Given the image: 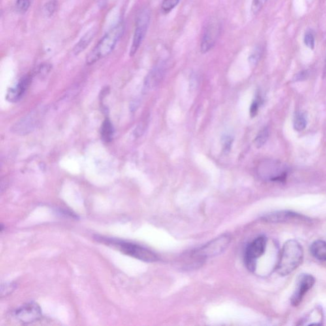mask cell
<instances>
[{
	"label": "cell",
	"mask_w": 326,
	"mask_h": 326,
	"mask_svg": "<svg viewBox=\"0 0 326 326\" xmlns=\"http://www.w3.org/2000/svg\"><path fill=\"white\" fill-rule=\"evenodd\" d=\"M125 30V25L123 21H120L111 28L87 55L86 57L87 65H93L100 59L109 55L114 50L119 40L123 37Z\"/></svg>",
	"instance_id": "6da1fadb"
},
{
	"label": "cell",
	"mask_w": 326,
	"mask_h": 326,
	"mask_svg": "<svg viewBox=\"0 0 326 326\" xmlns=\"http://www.w3.org/2000/svg\"><path fill=\"white\" fill-rule=\"evenodd\" d=\"M303 256V249L299 242L295 240L287 241L281 252L277 272L282 276H288L301 265Z\"/></svg>",
	"instance_id": "7a4b0ae2"
},
{
	"label": "cell",
	"mask_w": 326,
	"mask_h": 326,
	"mask_svg": "<svg viewBox=\"0 0 326 326\" xmlns=\"http://www.w3.org/2000/svg\"><path fill=\"white\" fill-rule=\"evenodd\" d=\"M109 244L117 246L121 252L125 254L133 257L134 258L149 263L157 261L158 260L157 255L149 249L139 245L133 243L123 242V241H109Z\"/></svg>",
	"instance_id": "3957f363"
},
{
	"label": "cell",
	"mask_w": 326,
	"mask_h": 326,
	"mask_svg": "<svg viewBox=\"0 0 326 326\" xmlns=\"http://www.w3.org/2000/svg\"><path fill=\"white\" fill-rule=\"evenodd\" d=\"M150 22V10L148 8H144L138 14L137 19H136L135 32H134L133 40H132L131 49H130V56H134L139 50L146 37Z\"/></svg>",
	"instance_id": "277c9868"
},
{
	"label": "cell",
	"mask_w": 326,
	"mask_h": 326,
	"mask_svg": "<svg viewBox=\"0 0 326 326\" xmlns=\"http://www.w3.org/2000/svg\"><path fill=\"white\" fill-rule=\"evenodd\" d=\"M259 168L260 175L273 182H284L289 172L288 167L278 161H265Z\"/></svg>",
	"instance_id": "5b68a950"
},
{
	"label": "cell",
	"mask_w": 326,
	"mask_h": 326,
	"mask_svg": "<svg viewBox=\"0 0 326 326\" xmlns=\"http://www.w3.org/2000/svg\"><path fill=\"white\" fill-rule=\"evenodd\" d=\"M231 238L227 234H223L216 239L210 241L207 244L194 252V255L200 258H207L220 254L227 248Z\"/></svg>",
	"instance_id": "8992f818"
},
{
	"label": "cell",
	"mask_w": 326,
	"mask_h": 326,
	"mask_svg": "<svg viewBox=\"0 0 326 326\" xmlns=\"http://www.w3.org/2000/svg\"><path fill=\"white\" fill-rule=\"evenodd\" d=\"M267 239L265 236H259L247 246L245 253V263L249 271L256 269L257 259L265 252Z\"/></svg>",
	"instance_id": "52a82bcc"
},
{
	"label": "cell",
	"mask_w": 326,
	"mask_h": 326,
	"mask_svg": "<svg viewBox=\"0 0 326 326\" xmlns=\"http://www.w3.org/2000/svg\"><path fill=\"white\" fill-rule=\"evenodd\" d=\"M221 23L217 19H212L207 23L204 27L200 44L201 53L205 54L212 50L221 35Z\"/></svg>",
	"instance_id": "ba28073f"
},
{
	"label": "cell",
	"mask_w": 326,
	"mask_h": 326,
	"mask_svg": "<svg viewBox=\"0 0 326 326\" xmlns=\"http://www.w3.org/2000/svg\"><path fill=\"white\" fill-rule=\"evenodd\" d=\"M14 317L23 325H28L41 319V308L37 302H27L15 311Z\"/></svg>",
	"instance_id": "9c48e42d"
},
{
	"label": "cell",
	"mask_w": 326,
	"mask_h": 326,
	"mask_svg": "<svg viewBox=\"0 0 326 326\" xmlns=\"http://www.w3.org/2000/svg\"><path fill=\"white\" fill-rule=\"evenodd\" d=\"M315 282L312 275L303 274L300 275L297 281V286L292 296L291 301L294 306H298L301 303L309 290L312 288Z\"/></svg>",
	"instance_id": "30bf717a"
},
{
	"label": "cell",
	"mask_w": 326,
	"mask_h": 326,
	"mask_svg": "<svg viewBox=\"0 0 326 326\" xmlns=\"http://www.w3.org/2000/svg\"><path fill=\"white\" fill-rule=\"evenodd\" d=\"M263 220L272 223H291L307 220L305 217L289 211L273 212L263 217Z\"/></svg>",
	"instance_id": "8fae6325"
},
{
	"label": "cell",
	"mask_w": 326,
	"mask_h": 326,
	"mask_svg": "<svg viewBox=\"0 0 326 326\" xmlns=\"http://www.w3.org/2000/svg\"><path fill=\"white\" fill-rule=\"evenodd\" d=\"M165 70V63H159L153 68L145 80L144 88L145 92H148L158 84L163 78Z\"/></svg>",
	"instance_id": "7c38bea8"
},
{
	"label": "cell",
	"mask_w": 326,
	"mask_h": 326,
	"mask_svg": "<svg viewBox=\"0 0 326 326\" xmlns=\"http://www.w3.org/2000/svg\"><path fill=\"white\" fill-rule=\"evenodd\" d=\"M35 115L31 114L21 119L18 123L15 124L12 127V131L19 135H26L30 133L37 125V119L36 118Z\"/></svg>",
	"instance_id": "4fadbf2b"
},
{
	"label": "cell",
	"mask_w": 326,
	"mask_h": 326,
	"mask_svg": "<svg viewBox=\"0 0 326 326\" xmlns=\"http://www.w3.org/2000/svg\"><path fill=\"white\" fill-rule=\"evenodd\" d=\"M31 75H28L23 78L16 86L10 88L6 95V99L10 102H16L20 100L24 95L25 91L31 82Z\"/></svg>",
	"instance_id": "5bb4252c"
},
{
	"label": "cell",
	"mask_w": 326,
	"mask_h": 326,
	"mask_svg": "<svg viewBox=\"0 0 326 326\" xmlns=\"http://www.w3.org/2000/svg\"><path fill=\"white\" fill-rule=\"evenodd\" d=\"M97 32V29L93 28L85 34L82 38H81L79 42L76 44L74 48L73 52L75 55L80 54L81 52L86 50L89 45L91 44V42H92L93 38H95Z\"/></svg>",
	"instance_id": "9a60e30c"
},
{
	"label": "cell",
	"mask_w": 326,
	"mask_h": 326,
	"mask_svg": "<svg viewBox=\"0 0 326 326\" xmlns=\"http://www.w3.org/2000/svg\"><path fill=\"white\" fill-rule=\"evenodd\" d=\"M310 252L319 261H326V242L315 241L310 247Z\"/></svg>",
	"instance_id": "2e32d148"
},
{
	"label": "cell",
	"mask_w": 326,
	"mask_h": 326,
	"mask_svg": "<svg viewBox=\"0 0 326 326\" xmlns=\"http://www.w3.org/2000/svg\"><path fill=\"white\" fill-rule=\"evenodd\" d=\"M101 135L102 139L106 143L112 142L113 138H114V126L108 119H105L102 124Z\"/></svg>",
	"instance_id": "e0dca14e"
},
{
	"label": "cell",
	"mask_w": 326,
	"mask_h": 326,
	"mask_svg": "<svg viewBox=\"0 0 326 326\" xmlns=\"http://www.w3.org/2000/svg\"><path fill=\"white\" fill-rule=\"evenodd\" d=\"M307 125L306 117L301 112H298L296 114L294 120V127L296 131H301L306 128Z\"/></svg>",
	"instance_id": "ac0fdd59"
},
{
	"label": "cell",
	"mask_w": 326,
	"mask_h": 326,
	"mask_svg": "<svg viewBox=\"0 0 326 326\" xmlns=\"http://www.w3.org/2000/svg\"><path fill=\"white\" fill-rule=\"evenodd\" d=\"M268 137H269V130L268 127H265L257 134L254 141L255 146L257 148H262L267 142Z\"/></svg>",
	"instance_id": "d6986e66"
},
{
	"label": "cell",
	"mask_w": 326,
	"mask_h": 326,
	"mask_svg": "<svg viewBox=\"0 0 326 326\" xmlns=\"http://www.w3.org/2000/svg\"><path fill=\"white\" fill-rule=\"evenodd\" d=\"M58 8V2L57 0H50L44 6V12L48 17H52Z\"/></svg>",
	"instance_id": "ffe728a7"
},
{
	"label": "cell",
	"mask_w": 326,
	"mask_h": 326,
	"mask_svg": "<svg viewBox=\"0 0 326 326\" xmlns=\"http://www.w3.org/2000/svg\"><path fill=\"white\" fill-rule=\"evenodd\" d=\"M180 2V0H163L161 4V10L164 14H168L174 9Z\"/></svg>",
	"instance_id": "44dd1931"
},
{
	"label": "cell",
	"mask_w": 326,
	"mask_h": 326,
	"mask_svg": "<svg viewBox=\"0 0 326 326\" xmlns=\"http://www.w3.org/2000/svg\"><path fill=\"white\" fill-rule=\"evenodd\" d=\"M263 52V49L261 46L256 47L255 48V50H253L252 54L249 57V63H251V65L255 66L258 63Z\"/></svg>",
	"instance_id": "7402d4cb"
},
{
	"label": "cell",
	"mask_w": 326,
	"mask_h": 326,
	"mask_svg": "<svg viewBox=\"0 0 326 326\" xmlns=\"http://www.w3.org/2000/svg\"><path fill=\"white\" fill-rule=\"evenodd\" d=\"M31 5V0H17L16 7L17 11L20 14H25L28 10Z\"/></svg>",
	"instance_id": "603a6c76"
},
{
	"label": "cell",
	"mask_w": 326,
	"mask_h": 326,
	"mask_svg": "<svg viewBox=\"0 0 326 326\" xmlns=\"http://www.w3.org/2000/svg\"><path fill=\"white\" fill-rule=\"evenodd\" d=\"M262 101H263V100H262V98L259 95L257 96L256 98L253 100L250 108L251 117H254L257 116L260 106L262 104Z\"/></svg>",
	"instance_id": "cb8c5ba5"
},
{
	"label": "cell",
	"mask_w": 326,
	"mask_h": 326,
	"mask_svg": "<svg viewBox=\"0 0 326 326\" xmlns=\"http://www.w3.org/2000/svg\"><path fill=\"white\" fill-rule=\"evenodd\" d=\"M267 0H252L251 10L253 15H257L265 6Z\"/></svg>",
	"instance_id": "d4e9b609"
},
{
	"label": "cell",
	"mask_w": 326,
	"mask_h": 326,
	"mask_svg": "<svg viewBox=\"0 0 326 326\" xmlns=\"http://www.w3.org/2000/svg\"><path fill=\"white\" fill-rule=\"evenodd\" d=\"M304 44L308 48L313 50L315 47V38L314 34L311 31H307L304 35Z\"/></svg>",
	"instance_id": "484cf974"
},
{
	"label": "cell",
	"mask_w": 326,
	"mask_h": 326,
	"mask_svg": "<svg viewBox=\"0 0 326 326\" xmlns=\"http://www.w3.org/2000/svg\"><path fill=\"white\" fill-rule=\"evenodd\" d=\"M232 144H233V138L230 136H225L223 138V152L225 154H228L231 150Z\"/></svg>",
	"instance_id": "4316f807"
},
{
	"label": "cell",
	"mask_w": 326,
	"mask_h": 326,
	"mask_svg": "<svg viewBox=\"0 0 326 326\" xmlns=\"http://www.w3.org/2000/svg\"><path fill=\"white\" fill-rule=\"evenodd\" d=\"M50 69L51 66L50 64H43V65H40V67L37 68L35 74L40 76H44L49 74V72L50 71Z\"/></svg>",
	"instance_id": "83f0119b"
},
{
	"label": "cell",
	"mask_w": 326,
	"mask_h": 326,
	"mask_svg": "<svg viewBox=\"0 0 326 326\" xmlns=\"http://www.w3.org/2000/svg\"><path fill=\"white\" fill-rule=\"evenodd\" d=\"M14 289L15 285L12 284V283L5 284V285H2L1 295L2 296L7 295L14 291Z\"/></svg>",
	"instance_id": "f1b7e54d"
},
{
	"label": "cell",
	"mask_w": 326,
	"mask_h": 326,
	"mask_svg": "<svg viewBox=\"0 0 326 326\" xmlns=\"http://www.w3.org/2000/svg\"><path fill=\"white\" fill-rule=\"evenodd\" d=\"M145 131H146V126H145L144 124L142 123L136 127L134 134H135L136 137H140V136L143 135Z\"/></svg>",
	"instance_id": "f546056e"
},
{
	"label": "cell",
	"mask_w": 326,
	"mask_h": 326,
	"mask_svg": "<svg viewBox=\"0 0 326 326\" xmlns=\"http://www.w3.org/2000/svg\"><path fill=\"white\" fill-rule=\"evenodd\" d=\"M308 71H302L300 73L296 75V80H302L306 79L308 76Z\"/></svg>",
	"instance_id": "4dcf8cb0"
}]
</instances>
